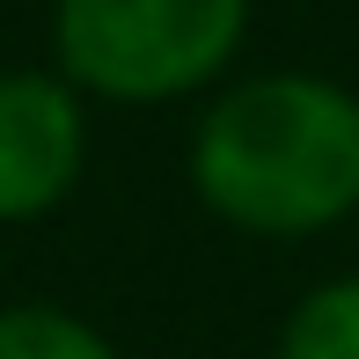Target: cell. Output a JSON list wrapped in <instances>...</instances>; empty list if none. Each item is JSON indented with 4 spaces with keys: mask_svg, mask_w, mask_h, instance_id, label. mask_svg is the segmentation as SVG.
<instances>
[{
    "mask_svg": "<svg viewBox=\"0 0 359 359\" xmlns=\"http://www.w3.org/2000/svg\"><path fill=\"white\" fill-rule=\"evenodd\" d=\"M59 67L110 103H169L227 74L250 0H59Z\"/></svg>",
    "mask_w": 359,
    "mask_h": 359,
    "instance_id": "cell-2",
    "label": "cell"
},
{
    "mask_svg": "<svg viewBox=\"0 0 359 359\" xmlns=\"http://www.w3.org/2000/svg\"><path fill=\"white\" fill-rule=\"evenodd\" d=\"M88 125H81L74 81L8 74L0 81V220H37L74 191Z\"/></svg>",
    "mask_w": 359,
    "mask_h": 359,
    "instance_id": "cell-3",
    "label": "cell"
},
{
    "mask_svg": "<svg viewBox=\"0 0 359 359\" xmlns=\"http://www.w3.org/2000/svg\"><path fill=\"white\" fill-rule=\"evenodd\" d=\"M279 359H359V279L301 293V308L279 330Z\"/></svg>",
    "mask_w": 359,
    "mask_h": 359,
    "instance_id": "cell-4",
    "label": "cell"
},
{
    "mask_svg": "<svg viewBox=\"0 0 359 359\" xmlns=\"http://www.w3.org/2000/svg\"><path fill=\"white\" fill-rule=\"evenodd\" d=\"M0 359H118V345L67 308L29 301V308H0Z\"/></svg>",
    "mask_w": 359,
    "mask_h": 359,
    "instance_id": "cell-5",
    "label": "cell"
},
{
    "mask_svg": "<svg viewBox=\"0 0 359 359\" xmlns=\"http://www.w3.org/2000/svg\"><path fill=\"white\" fill-rule=\"evenodd\" d=\"M191 184L242 235H323L359 213V95L330 74H257L198 118Z\"/></svg>",
    "mask_w": 359,
    "mask_h": 359,
    "instance_id": "cell-1",
    "label": "cell"
}]
</instances>
